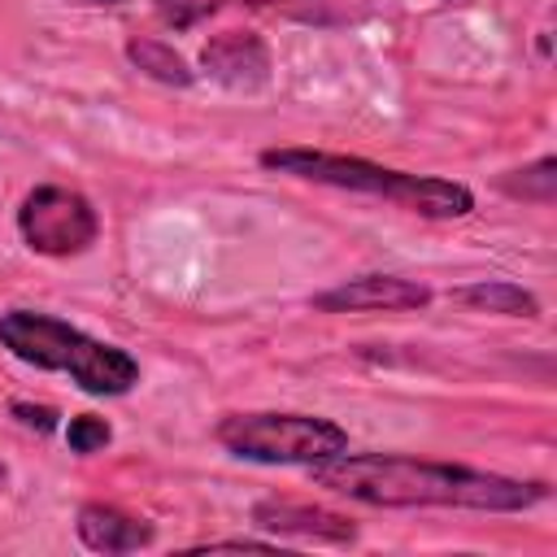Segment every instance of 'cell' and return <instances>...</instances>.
Instances as JSON below:
<instances>
[{"label": "cell", "mask_w": 557, "mask_h": 557, "mask_svg": "<svg viewBox=\"0 0 557 557\" xmlns=\"http://www.w3.org/2000/svg\"><path fill=\"white\" fill-rule=\"evenodd\" d=\"M309 479L335 496L379 505V509H479V513H518L548 496L544 483L505 479L492 470L422 461L400 453H339L309 466Z\"/></svg>", "instance_id": "6da1fadb"}, {"label": "cell", "mask_w": 557, "mask_h": 557, "mask_svg": "<svg viewBox=\"0 0 557 557\" xmlns=\"http://www.w3.org/2000/svg\"><path fill=\"white\" fill-rule=\"evenodd\" d=\"M265 170L339 187V191H361L374 200H387L405 213L418 218H466L474 209V196L466 183L453 178H431V174H405L366 157H344V152H318V148H265L261 152Z\"/></svg>", "instance_id": "7a4b0ae2"}, {"label": "cell", "mask_w": 557, "mask_h": 557, "mask_svg": "<svg viewBox=\"0 0 557 557\" xmlns=\"http://www.w3.org/2000/svg\"><path fill=\"white\" fill-rule=\"evenodd\" d=\"M0 344L35 370L70 374L91 396H126L139 383V361L126 348L91 339L87 331L52 313H35V309L0 313Z\"/></svg>", "instance_id": "3957f363"}, {"label": "cell", "mask_w": 557, "mask_h": 557, "mask_svg": "<svg viewBox=\"0 0 557 557\" xmlns=\"http://www.w3.org/2000/svg\"><path fill=\"white\" fill-rule=\"evenodd\" d=\"M213 440L261 466H318L348 453V431L318 413H226Z\"/></svg>", "instance_id": "277c9868"}, {"label": "cell", "mask_w": 557, "mask_h": 557, "mask_svg": "<svg viewBox=\"0 0 557 557\" xmlns=\"http://www.w3.org/2000/svg\"><path fill=\"white\" fill-rule=\"evenodd\" d=\"M17 231L30 252L39 257H78L96 244L100 218L83 191L44 183L35 187L17 209Z\"/></svg>", "instance_id": "5b68a950"}, {"label": "cell", "mask_w": 557, "mask_h": 557, "mask_svg": "<svg viewBox=\"0 0 557 557\" xmlns=\"http://www.w3.org/2000/svg\"><path fill=\"white\" fill-rule=\"evenodd\" d=\"M431 300V287L400 278V274H361L339 287H326L313 296V309L322 313H400L422 309Z\"/></svg>", "instance_id": "8992f818"}, {"label": "cell", "mask_w": 557, "mask_h": 557, "mask_svg": "<svg viewBox=\"0 0 557 557\" xmlns=\"http://www.w3.org/2000/svg\"><path fill=\"white\" fill-rule=\"evenodd\" d=\"M200 65L209 78H218L222 87H235V91H252L265 83L270 74V48L252 35V30H222L205 44L200 52Z\"/></svg>", "instance_id": "52a82bcc"}, {"label": "cell", "mask_w": 557, "mask_h": 557, "mask_svg": "<svg viewBox=\"0 0 557 557\" xmlns=\"http://www.w3.org/2000/svg\"><path fill=\"white\" fill-rule=\"evenodd\" d=\"M252 522L270 535H296V540H318V544H352L357 540L352 518L318 509V505H296V500H257Z\"/></svg>", "instance_id": "ba28073f"}, {"label": "cell", "mask_w": 557, "mask_h": 557, "mask_svg": "<svg viewBox=\"0 0 557 557\" xmlns=\"http://www.w3.org/2000/svg\"><path fill=\"white\" fill-rule=\"evenodd\" d=\"M78 540L91 548V553H135L144 544H152V522L135 518V513H122L113 505H83L78 509Z\"/></svg>", "instance_id": "9c48e42d"}, {"label": "cell", "mask_w": 557, "mask_h": 557, "mask_svg": "<svg viewBox=\"0 0 557 557\" xmlns=\"http://www.w3.org/2000/svg\"><path fill=\"white\" fill-rule=\"evenodd\" d=\"M453 300L474 309V313H500V318H535L540 313V300L527 287L505 283V278H483V283H470V287H453Z\"/></svg>", "instance_id": "30bf717a"}, {"label": "cell", "mask_w": 557, "mask_h": 557, "mask_svg": "<svg viewBox=\"0 0 557 557\" xmlns=\"http://www.w3.org/2000/svg\"><path fill=\"white\" fill-rule=\"evenodd\" d=\"M126 57H131V65H135L139 74H148V78H157V83H165V87H187V83L196 78V74L187 70V61H183L170 44L148 39V35L126 39Z\"/></svg>", "instance_id": "8fae6325"}, {"label": "cell", "mask_w": 557, "mask_h": 557, "mask_svg": "<svg viewBox=\"0 0 557 557\" xmlns=\"http://www.w3.org/2000/svg\"><path fill=\"white\" fill-rule=\"evenodd\" d=\"M500 187L518 200H535V205H553L557 196V161L553 157H540L535 165H522V170H509L500 178Z\"/></svg>", "instance_id": "7c38bea8"}, {"label": "cell", "mask_w": 557, "mask_h": 557, "mask_svg": "<svg viewBox=\"0 0 557 557\" xmlns=\"http://www.w3.org/2000/svg\"><path fill=\"white\" fill-rule=\"evenodd\" d=\"M109 440H113V431H109V422L96 418V413H78V418H70V426H65V444H70L78 457L100 453Z\"/></svg>", "instance_id": "4fadbf2b"}, {"label": "cell", "mask_w": 557, "mask_h": 557, "mask_svg": "<svg viewBox=\"0 0 557 557\" xmlns=\"http://www.w3.org/2000/svg\"><path fill=\"white\" fill-rule=\"evenodd\" d=\"M157 4V17L174 30H191L196 22H205L209 13H218L226 0H152Z\"/></svg>", "instance_id": "5bb4252c"}, {"label": "cell", "mask_w": 557, "mask_h": 557, "mask_svg": "<svg viewBox=\"0 0 557 557\" xmlns=\"http://www.w3.org/2000/svg\"><path fill=\"white\" fill-rule=\"evenodd\" d=\"M13 413H17L26 426H39V431H52V426H57V413L44 409V405H13Z\"/></svg>", "instance_id": "9a60e30c"}, {"label": "cell", "mask_w": 557, "mask_h": 557, "mask_svg": "<svg viewBox=\"0 0 557 557\" xmlns=\"http://www.w3.org/2000/svg\"><path fill=\"white\" fill-rule=\"evenodd\" d=\"M200 548H270V544L265 540H209Z\"/></svg>", "instance_id": "2e32d148"}, {"label": "cell", "mask_w": 557, "mask_h": 557, "mask_svg": "<svg viewBox=\"0 0 557 557\" xmlns=\"http://www.w3.org/2000/svg\"><path fill=\"white\" fill-rule=\"evenodd\" d=\"M74 4H126V0H74Z\"/></svg>", "instance_id": "e0dca14e"}, {"label": "cell", "mask_w": 557, "mask_h": 557, "mask_svg": "<svg viewBox=\"0 0 557 557\" xmlns=\"http://www.w3.org/2000/svg\"><path fill=\"white\" fill-rule=\"evenodd\" d=\"M235 4H283V0H235Z\"/></svg>", "instance_id": "ac0fdd59"}, {"label": "cell", "mask_w": 557, "mask_h": 557, "mask_svg": "<svg viewBox=\"0 0 557 557\" xmlns=\"http://www.w3.org/2000/svg\"><path fill=\"white\" fill-rule=\"evenodd\" d=\"M4 479H9V470H4V461H0V492H4Z\"/></svg>", "instance_id": "d6986e66"}]
</instances>
